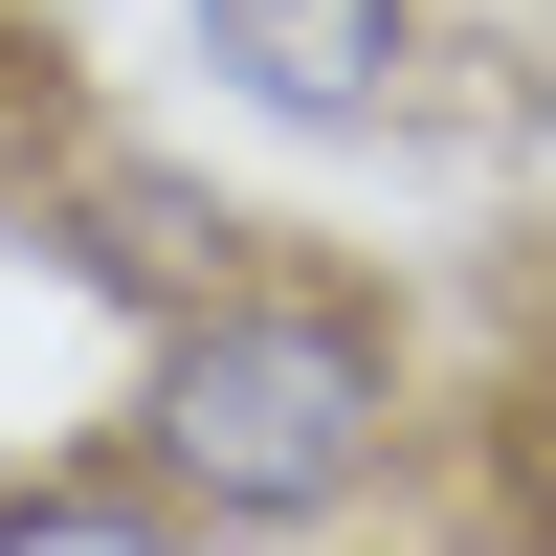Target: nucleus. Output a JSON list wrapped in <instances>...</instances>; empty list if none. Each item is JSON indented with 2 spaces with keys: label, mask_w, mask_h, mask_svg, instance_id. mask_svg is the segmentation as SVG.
Wrapping results in <instances>:
<instances>
[{
  "label": "nucleus",
  "mask_w": 556,
  "mask_h": 556,
  "mask_svg": "<svg viewBox=\"0 0 556 556\" xmlns=\"http://www.w3.org/2000/svg\"><path fill=\"white\" fill-rule=\"evenodd\" d=\"M178 23H201V67L245 89L267 134H424L445 112V23L424 0H178Z\"/></svg>",
  "instance_id": "f03ea898"
},
{
  "label": "nucleus",
  "mask_w": 556,
  "mask_h": 556,
  "mask_svg": "<svg viewBox=\"0 0 556 556\" xmlns=\"http://www.w3.org/2000/svg\"><path fill=\"white\" fill-rule=\"evenodd\" d=\"M45 223H67V267H112L134 312H178V290L245 267V201L178 178V156H134V134H67V156H45Z\"/></svg>",
  "instance_id": "7ed1b4c3"
},
{
  "label": "nucleus",
  "mask_w": 556,
  "mask_h": 556,
  "mask_svg": "<svg viewBox=\"0 0 556 556\" xmlns=\"http://www.w3.org/2000/svg\"><path fill=\"white\" fill-rule=\"evenodd\" d=\"M0 556H201V534L134 445H67V468H0Z\"/></svg>",
  "instance_id": "20e7f679"
},
{
  "label": "nucleus",
  "mask_w": 556,
  "mask_h": 556,
  "mask_svg": "<svg viewBox=\"0 0 556 556\" xmlns=\"http://www.w3.org/2000/svg\"><path fill=\"white\" fill-rule=\"evenodd\" d=\"M112 445L178 490V534L223 556H312L356 534L401 490V445H424V356H401V312L356 290V267H223V290H178L156 334H134V401Z\"/></svg>",
  "instance_id": "f257e3e1"
}]
</instances>
